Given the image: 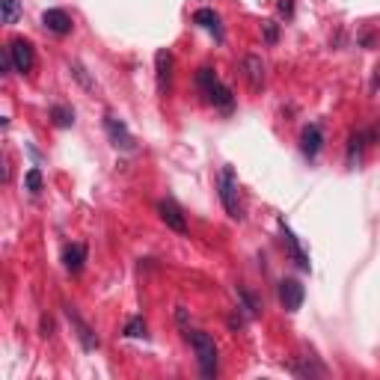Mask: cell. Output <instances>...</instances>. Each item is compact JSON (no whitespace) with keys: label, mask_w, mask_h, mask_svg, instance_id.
Returning a JSON list of instances; mask_svg holds the SVG:
<instances>
[{"label":"cell","mask_w":380,"mask_h":380,"mask_svg":"<svg viewBox=\"0 0 380 380\" xmlns=\"http://www.w3.org/2000/svg\"><path fill=\"white\" fill-rule=\"evenodd\" d=\"M196 84L205 93V102L208 104L223 107V110H232V104H235L232 89L226 86V84H220V78H217V71L211 66H202V69L196 71Z\"/></svg>","instance_id":"6da1fadb"},{"label":"cell","mask_w":380,"mask_h":380,"mask_svg":"<svg viewBox=\"0 0 380 380\" xmlns=\"http://www.w3.org/2000/svg\"><path fill=\"white\" fill-rule=\"evenodd\" d=\"M187 342L196 351L202 377H214L217 375V345H214V339L208 336V333H202V330H193V333H187Z\"/></svg>","instance_id":"7a4b0ae2"},{"label":"cell","mask_w":380,"mask_h":380,"mask_svg":"<svg viewBox=\"0 0 380 380\" xmlns=\"http://www.w3.org/2000/svg\"><path fill=\"white\" fill-rule=\"evenodd\" d=\"M220 202L232 220H244L241 199H238V176H235L232 167H223V173H220Z\"/></svg>","instance_id":"3957f363"},{"label":"cell","mask_w":380,"mask_h":380,"mask_svg":"<svg viewBox=\"0 0 380 380\" xmlns=\"http://www.w3.org/2000/svg\"><path fill=\"white\" fill-rule=\"evenodd\" d=\"M104 131H107V137H110V143L116 149H122V152L137 149V143H134V134L128 131V125H125L122 119H116V116H104Z\"/></svg>","instance_id":"277c9868"},{"label":"cell","mask_w":380,"mask_h":380,"mask_svg":"<svg viewBox=\"0 0 380 380\" xmlns=\"http://www.w3.org/2000/svg\"><path fill=\"white\" fill-rule=\"evenodd\" d=\"M62 309H66V318H69L71 327H75V336L80 339V345H84V351H98V336L93 333V327H89V324H86L84 318H80V312H78L71 303H66Z\"/></svg>","instance_id":"5b68a950"},{"label":"cell","mask_w":380,"mask_h":380,"mask_svg":"<svg viewBox=\"0 0 380 380\" xmlns=\"http://www.w3.org/2000/svg\"><path fill=\"white\" fill-rule=\"evenodd\" d=\"M9 54H12V62H15V71H33V62H36V54H33V45L27 39H15L9 42Z\"/></svg>","instance_id":"8992f818"},{"label":"cell","mask_w":380,"mask_h":380,"mask_svg":"<svg viewBox=\"0 0 380 380\" xmlns=\"http://www.w3.org/2000/svg\"><path fill=\"white\" fill-rule=\"evenodd\" d=\"M158 214H161V220H164L173 232H178V235H185V232H187L185 211L173 202V199H161V202H158Z\"/></svg>","instance_id":"52a82bcc"},{"label":"cell","mask_w":380,"mask_h":380,"mask_svg":"<svg viewBox=\"0 0 380 380\" xmlns=\"http://www.w3.org/2000/svg\"><path fill=\"white\" fill-rule=\"evenodd\" d=\"M303 297H306V292H303V285L297 283V279H283V283H279V303H283L288 312L300 309Z\"/></svg>","instance_id":"ba28073f"},{"label":"cell","mask_w":380,"mask_h":380,"mask_svg":"<svg viewBox=\"0 0 380 380\" xmlns=\"http://www.w3.org/2000/svg\"><path fill=\"white\" fill-rule=\"evenodd\" d=\"M283 244H285V250H288V256L294 259V265L300 268V270H309L312 268V261H309V252H306L300 247V241H297V235L288 229V226L283 223Z\"/></svg>","instance_id":"9c48e42d"},{"label":"cell","mask_w":380,"mask_h":380,"mask_svg":"<svg viewBox=\"0 0 380 380\" xmlns=\"http://www.w3.org/2000/svg\"><path fill=\"white\" fill-rule=\"evenodd\" d=\"M42 24H45V30H51L54 36L71 33V18H69L66 9H48V12L42 15Z\"/></svg>","instance_id":"30bf717a"},{"label":"cell","mask_w":380,"mask_h":380,"mask_svg":"<svg viewBox=\"0 0 380 380\" xmlns=\"http://www.w3.org/2000/svg\"><path fill=\"white\" fill-rule=\"evenodd\" d=\"M244 78H247L250 89H256V93L265 86V62H261V57H256V54L244 57Z\"/></svg>","instance_id":"8fae6325"},{"label":"cell","mask_w":380,"mask_h":380,"mask_svg":"<svg viewBox=\"0 0 380 380\" xmlns=\"http://www.w3.org/2000/svg\"><path fill=\"white\" fill-rule=\"evenodd\" d=\"M321 146H324V134H321V128H318V125H306L303 134H300V149H303V155L309 158V161L318 158Z\"/></svg>","instance_id":"7c38bea8"},{"label":"cell","mask_w":380,"mask_h":380,"mask_svg":"<svg viewBox=\"0 0 380 380\" xmlns=\"http://www.w3.org/2000/svg\"><path fill=\"white\" fill-rule=\"evenodd\" d=\"M155 66H158V89H161V93H167L169 80H173V54L158 51L155 54Z\"/></svg>","instance_id":"4fadbf2b"},{"label":"cell","mask_w":380,"mask_h":380,"mask_svg":"<svg viewBox=\"0 0 380 380\" xmlns=\"http://www.w3.org/2000/svg\"><path fill=\"white\" fill-rule=\"evenodd\" d=\"M84 261H86V247H84V244H69V247L62 250V265H66V270H71V274H80Z\"/></svg>","instance_id":"5bb4252c"},{"label":"cell","mask_w":380,"mask_h":380,"mask_svg":"<svg viewBox=\"0 0 380 380\" xmlns=\"http://www.w3.org/2000/svg\"><path fill=\"white\" fill-rule=\"evenodd\" d=\"M193 21L199 27H205V30H211L217 39H223V33H220V15L214 12V9H196L193 12Z\"/></svg>","instance_id":"9a60e30c"},{"label":"cell","mask_w":380,"mask_h":380,"mask_svg":"<svg viewBox=\"0 0 380 380\" xmlns=\"http://www.w3.org/2000/svg\"><path fill=\"white\" fill-rule=\"evenodd\" d=\"M51 119H54L57 128H69V125H75V110H71V107H62V104H54Z\"/></svg>","instance_id":"2e32d148"},{"label":"cell","mask_w":380,"mask_h":380,"mask_svg":"<svg viewBox=\"0 0 380 380\" xmlns=\"http://www.w3.org/2000/svg\"><path fill=\"white\" fill-rule=\"evenodd\" d=\"M125 336H128V339H140V336H146V321H143L140 315L128 318V324H125Z\"/></svg>","instance_id":"e0dca14e"},{"label":"cell","mask_w":380,"mask_h":380,"mask_svg":"<svg viewBox=\"0 0 380 380\" xmlns=\"http://www.w3.org/2000/svg\"><path fill=\"white\" fill-rule=\"evenodd\" d=\"M3 3V24H15L21 15V0H0Z\"/></svg>","instance_id":"ac0fdd59"},{"label":"cell","mask_w":380,"mask_h":380,"mask_svg":"<svg viewBox=\"0 0 380 380\" xmlns=\"http://www.w3.org/2000/svg\"><path fill=\"white\" fill-rule=\"evenodd\" d=\"M372 137V134L368 131H359V134H354V137H351V146H348V161H354L359 152H363V146H366V140Z\"/></svg>","instance_id":"d6986e66"},{"label":"cell","mask_w":380,"mask_h":380,"mask_svg":"<svg viewBox=\"0 0 380 380\" xmlns=\"http://www.w3.org/2000/svg\"><path fill=\"white\" fill-rule=\"evenodd\" d=\"M238 297H241V303H244V309H247V315H259V309H261L259 300H256V297H252L244 285H238Z\"/></svg>","instance_id":"ffe728a7"},{"label":"cell","mask_w":380,"mask_h":380,"mask_svg":"<svg viewBox=\"0 0 380 380\" xmlns=\"http://www.w3.org/2000/svg\"><path fill=\"white\" fill-rule=\"evenodd\" d=\"M24 185H27L30 193H39V190H42V173H39V169H30V173L24 176Z\"/></svg>","instance_id":"44dd1931"},{"label":"cell","mask_w":380,"mask_h":380,"mask_svg":"<svg viewBox=\"0 0 380 380\" xmlns=\"http://www.w3.org/2000/svg\"><path fill=\"white\" fill-rule=\"evenodd\" d=\"M69 69H71V71H75V78H78V80H80V84H84L86 89H93V86H95V84H93V80H89V78H86V71H84V66H80V62H71V66H69Z\"/></svg>","instance_id":"7402d4cb"},{"label":"cell","mask_w":380,"mask_h":380,"mask_svg":"<svg viewBox=\"0 0 380 380\" xmlns=\"http://www.w3.org/2000/svg\"><path fill=\"white\" fill-rule=\"evenodd\" d=\"M276 36H279V33H276V24H274V21H265V39H268V42H276Z\"/></svg>","instance_id":"603a6c76"},{"label":"cell","mask_w":380,"mask_h":380,"mask_svg":"<svg viewBox=\"0 0 380 380\" xmlns=\"http://www.w3.org/2000/svg\"><path fill=\"white\" fill-rule=\"evenodd\" d=\"M279 12H283V15H294V3H292V0H279Z\"/></svg>","instance_id":"cb8c5ba5"}]
</instances>
